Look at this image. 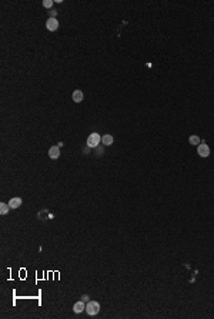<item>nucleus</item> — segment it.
Instances as JSON below:
<instances>
[{
	"mask_svg": "<svg viewBox=\"0 0 214 319\" xmlns=\"http://www.w3.org/2000/svg\"><path fill=\"white\" fill-rule=\"evenodd\" d=\"M100 311V304L99 302H96V301H89L87 304H86V312L89 315H97Z\"/></svg>",
	"mask_w": 214,
	"mask_h": 319,
	"instance_id": "f257e3e1",
	"label": "nucleus"
},
{
	"mask_svg": "<svg viewBox=\"0 0 214 319\" xmlns=\"http://www.w3.org/2000/svg\"><path fill=\"white\" fill-rule=\"evenodd\" d=\"M100 140H101L100 135H97V133H91V135L89 136V139H87V146H89V147H96L100 143Z\"/></svg>",
	"mask_w": 214,
	"mask_h": 319,
	"instance_id": "f03ea898",
	"label": "nucleus"
},
{
	"mask_svg": "<svg viewBox=\"0 0 214 319\" xmlns=\"http://www.w3.org/2000/svg\"><path fill=\"white\" fill-rule=\"evenodd\" d=\"M197 153H199L201 157H207V156L210 155V147L207 146L204 142L200 143V145H199V149H197Z\"/></svg>",
	"mask_w": 214,
	"mask_h": 319,
	"instance_id": "7ed1b4c3",
	"label": "nucleus"
},
{
	"mask_svg": "<svg viewBox=\"0 0 214 319\" xmlns=\"http://www.w3.org/2000/svg\"><path fill=\"white\" fill-rule=\"evenodd\" d=\"M46 27H47L50 32L57 30V27H59V22H57V19H56V17H50L49 20L46 22Z\"/></svg>",
	"mask_w": 214,
	"mask_h": 319,
	"instance_id": "20e7f679",
	"label": "nucleus"
},
{
	"mask_svg": "<svg viewBox=\"0 0 214 319\" xmlns=\"http://www.w3.org/2000/svg\"><path fill=\"white\" fill-rule=\"evenodd\" d=\"M49 156H50V159L56 160V159L60 156V149L57 146H51L49 149Z\"/></svg>",
	"mask_w": 214,
	"mask_h": 319,
	"instance_id": "39448f33",
	"label": "nucleus"
},
{
	"mask_svg": "<svg viewBox=\"0 0 214 319\" xmlns=\"http://www.w3.org/2000/svg\"><path fill=\"white\" fill-rule=\"evenodd\" d=\"M73 311H74L76 314H81L83 311H86V305H84V302H76L74 306H73Z\"/></svg>",
	"mask_w": 214,
	"mask_h": 319,
	"instance_id": "423d86ee",
	"label": "nucleus"
},
{
	"mask_svg": "<svg viewBox=\"0 0 214 319\" xmlns=\"http://www.w3.org/2000/svg\"><path fill=\"white\" fill-rule=\"evenodd\" d=\"M21 205V199L20 198H13V199H10V202H9V206L12 209H17Z\"/></svg>",
	"mask_w": 214,
	"mask_h": 319,
	"instance_id": "0eeeda50",
	"label": "nucleus"
},
{
	"mask_svg": "<svg viewBox=\"0 0 214 319\" xmlns=\"http://www.w3.org/2000/svg\"><path fill=\"white\" fill-rule=\"evenodd\" d=\"M73 100H74L76 103H80V102L83 100V92H81V90H74V92H73Z\"/></svg>",
	"mask_w": 214,
	"mask_h": 319,
	"instance_id": "6e6552de",
	"label": "nucleus"
},
{
	"mask_svg": "<svg viewBox=\"0 0 214 319\" xmlns=\"http://www.w3.org/2000/svg\"><path fill=\"white\" fill-rule=\"evenodd\" d=\"M101 142H103V145H106V146H110V145L113 143V136H111V135H104V136H101Z\"/></svg>",
	"mask_w": 214,
	"mask_h": 319,
	"instance_id": "1a4fd4ad",
	"label": "nucleus"
},
{
	"mask_svg": "<svg viewBox=\"0 0 214 319\" xmlns=\"http://www.w3.org/2000/svg\"><path fill=\"white\" fill-rule=\"evenodd\" d=\"M189 142L191 143V145H197V146H199V145H200V137L197 136V135H193V136L189 137Z\"/></svg>",
	"mask_w": 214,
	"mask_h": 319,
	"instance_id": "9d476101",
	"label": "nucleus"
},
{
	"mask_svg": "<svg viewBox=\"0 0 214 319\" xmlns=\"http://www.w3.org/2000/svg\"><path fill=\"white\" fill-rule=\"evenodd\" d=\"M9 205H6V203H0V215H6V213L9 212Z\"/></svg>",
	"mask_w": 214,
	"mask_h": 319,
	"instance_id": "9b49d317",
	"label": "nucleus"
},
{
	"mask_svg": "<svg viewBox=\"0 0 214 319\" xmlns=\"http://www.w3.org/2000/svg\"><path fill=\"white\" fill-rule=\"evenodd\" d=\"M53 6V2L51 0H44L43 2V7H46V9H49V7H51Z\"/></svg>",
	"mask_w": 214,
	"mask_h": 319,
	"instance_id": "f8f14e48",
	"label": "nucleus"
}]
</instances>
